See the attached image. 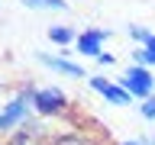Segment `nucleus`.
<instances>
[{
  "label": "nucleus",
  "instance_id": "f257e3e1",
  "mask_svg": "<svg viewBox=\"0 0 155 145\" xmlns=\"http://www.w3.org/2000/svg\"><path fill=\"white\" fill-rule=\"evenodd\" d=\"M32 90H36V87L26 84V87H19L10 100H3V110H0V135H13L16 129H23L26 123H32V113H36V106H32Z\"/></svg>",
  "mask_w": 155,
  "mask_h": 145
},
{
  "label": "nucleus",
  "instance_id": "f03ea898",
  "mask_svg": "<svg viewBox=\"0 0 155 145\" xmlns=\"http://www.w3.org/2000/svg\"><path fill=\"white\" fill-rule=\"evenodd\" d=\"M116 84L123 87V90H129L133 94V100H149V97H155V71L152 68H142V65H126L123 74L116 77Z\"/></svg>",
  "mask_w": 155,
  "mask_h": 145
},
{
  "label": "nucleus",
  "instance_id": "7ed1b4c3",
  "mask_svg": "<svg viewBox=\"0 0 155 145\" xmlns=\"http://www.w3.org/2000/svg\"><path fill=\"white\" fill-rule=\"evenodd\" d=\"M68 94L61 90V87L55 84H45V87H36L32 90V106H36L39 116H61L68 110Z\"/></svg>",
  "mask_w": 155,
  "mask_h": 145
},
{
  "label": "nucleus",
  "instance_id": "20e7f679",
  "mask_svg": "<svg viewBox=\"0 0 155 145\" xmlns=\"http://www.w3.org/2000/svg\"><path fill=\"white\" fill-rule=\"evenodd\" d=\"M87 87H91L94 94H100L110 106H129V103H136L133 94L123 90L113 77H107V74H91V77H87Z\"/></svg>",
  "mask_w": 155,
  "mask_h": 145
},
{
  "label": "nucleus",
  "instance_id": "39448f33",
  "mask_svg": "<svg viewBox=\"0 0 155 145\" xmlns=\"http://www.w3.org/2000/svg\"><path fill=\"white\" fill-rule=\"evenodd\" d=\"M36 61H39L42 68H48V71H55V74H65V77H74V81H81V77H91L84 65H78V61L65 58L61 52H58V55H52V52H36Z\"/></svg>",
  "mask_w": 155,
  "mask_h": 145
},
{
  "label": "nucleus",
  "instance_id": "423d86ee",
  "mask_svg": "<svg viewBox=\"0 0 155 145\" xmlns=\"http://www.w3.org/2000/svg\"><path fill=\"white\" fill-rule=\"evenodd\" d=\"M110 36H113V29H107V26H87V29H81V36H78V42H74L78 55L97 58L100 52H104V42Z\"/></svg>",
  "mask_w": 155,
  "mask_h": 145
},
{
  "label": "nucleus",
  "instance_id": "0eeeda50",
  "mask_svg": "<svg viewBox=\"0 0 155 145\" xmlns=\"http://www.w3.org/2000/svg\"><path fill=\"white\" fill-rule=\"evenodd\" d=\"M42 142H45V129H42L39 119L26 123L23 129H16V132L7 139V145H42Z\"/></svg>",
  "mask_w": 155,
  "mask_h": 145
},
{
  "label": "nucleus",
  "instance_id": "6e6552de",
  "mask_svg": "<svg viewBox=\"0 0 155 145\" xmlns=\"http://www.w3.org/2000/svg\"><path fill=\"white\" fill-rule=\"evenodd\" d=\"M45 36H48V42H55L61 52H71V45L78 42L81 32H78L74 26H68V23H52V26L45 29Z\"/></svg>",
  "mask_w": 155,
  "mask_h": 145
},
{
  "label": "nucleus",
  "instance_id": "1a4fd4ad",
  "mask_svg": "<svg viewBox=\"0 0 155 145\" xmlns=\"http://www.w3.org/2000/svg\"><path fill=\"white\" fill-rule=\"evenodd\" d=\"M26 10H55V13H68L71 3L68 0H19Z\"/></svg>",
  "mask_w": 155,
  "mask_h": 145
},
{
  "label": "nucleus",
  "instance_id": "9d476101",
  "mask_svg": "<svg viewBox=\"0 0 155 145\" xmlns=\"http://www.w3.org/2000/svg\"><path fill=\"white\" fill-rule=\"evenodd\" d=\"M126 36L133 39L136 45H145L149 36H152V29H149V26H139V23H129V26H126Z\"/></svg>",
  "mask_w": 155,
  "mask_h": 145
},
{
  "label": "nucleus",
  "instance_id": "9b49d317",
  "mask_svg": "<svg viewBox=\"0 0 155 145\" xmlns=\"http://www.w3.org/2000/svg\"><path fill=\"white\" fill-rule=\"evenodd\" d=\"M139 116H142L145 123H155V97H149V100L139 103Z\"/></svg>",
  "mask_w": 155,
  "mask_h": 145
},
{
  "label": "nucleus",
  "instance_id": "f8f14e48",
  "mask_svg": "<svg viewBox=\"0 0 155 145\" xmlns=\"http://www.w3.org/2000/svg\"><path fill=\"white\" fill-rule=\"evenodd\" d=\"M94 61H97L100 68H113V65H116V55H113V52H100Z\"/></svg>",
  "mask_w": 155,
  "mask_h": 145
},
{
  "label": "nucleus",
  "instance_id": "ddd939ff",
  "mask_svg": "<svg viewBox=\"0 0 155 145\" xmlns=\"http://www.w3.org/2000/svg\"><path fill=\"white\" fill-rule=\"evenodd\" d=\"M139 142H142V145H155V132H145V135H139Z\"/></svg>",
  "mask_w": 155,
  "mask_h": 145
},
{
  "label": "nucleus",
  "instance_id": "4468645a",
  "mask_svg": "<svg viewBox=\"0 0 155 145\" xmlns=\"http://www.w3.org/2000/svg\"><path fill=\"white\" fill-rule=\"evenodd\" d=\"M120 145H142V142H139V139H123Z\"/></svg>",
  "mask_w": 155,
  "mask_h": 145
}]
</instances>
